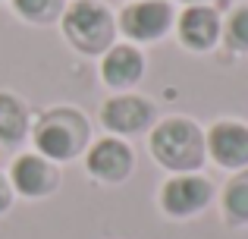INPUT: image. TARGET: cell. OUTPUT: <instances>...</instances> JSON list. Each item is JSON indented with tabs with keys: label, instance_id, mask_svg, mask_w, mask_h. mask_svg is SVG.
Returning a JSON list of instances; mask_svg holds the SVG:
<instances>
[{
	"label": "cell",
	"instance_id": "e0dca14e",
	"mask_svg": "<svg viewBox=\"0 0 248 239\" xmlns=\"http://www.w3.org/2000/svg\"><path fill=\"white\" fill-rule=\"evenodd\" d=\"M182 3H188V6H195V3H211V0H182Z\"/></svg>",
	"mask_w": 248,
	"mask_h": 239
},
{
	"label": "cell",
	"instance_id": "7a4b0ae2",
	"mask_svg": "<svg viewBox=\"0 0 248 239\" xmlns=\"http://www.w3.org/2000/svg\"><path fill=\"white\" fill-rule=\"evenodd\" d=\"M31 142L50 164L76 160L88 148V120L76 107H50L31 126Z\"/></svg>",
	"mask_w": 248,
	"mask_h": 239
},
{
	"label": "cell",
	"instance_id": "7c38bea8",
	"mask_svg": "<svg viewBox=\"0 0 248 239\" xmlns=\"http://www.w3.org/2000/svg\"><path fill=\"white\" fill-rule=\"evenodd\" d=\"M31 132L29 107L22 98H16L13 92H0V142L3 145H22Z\"/></svg>",
	"mask_w": 248,
	"mask_h": 239
},
{
	"label": "cell",
	"instance_id": "4fadbf2b",
	"mask_svg": "<svg viewBox=\"0 0 248 239\" xmlns=\"http://www.w3.org/2000/svg\"><path fill=\"white\" fill-rule=\"evenodd\" d=\"M220 211H223V221L230 227H245L248 223V167L232 173L230 183L223 186Z\"/></svg>",
	"mask_w": 248,
	"mask_h": 239
},
{
	"label": "cell",
	"instance_id": "5b68a950",
	"mask_svg": "<svg viewBox=\"0 0 248 239\" xmlns=\"http://www.w3.org/2000/svg\"><path fill=\"white\" fill-rule=\"evenodd\" d=\"M173 6L167 0H135L116 19V29L129 38V44H151L160 41L173 29Z\"/></svg>",
	"mask_w": 248,
	"mask_h": 239
},
{
	"label": "cell",
	"instance_id": "3957f363",
	"mask_svg": "<svg viewBox=\"0 0 248 239\" xmlns=\"http://www.w3.org/2000/svg\"><path fill=\"white\" fill-rule=\"evenodd\" d=\"M63 35L79 54L97 57L113 48L116 19L101 0H73L63 10Z\"/></svg>",
	"mask_w": 248,
	"mask_h": 239
},
{
	"label": "cell",
	"instance_id": "5bb4252c",
	"mask_svg": "<svg viewBox=\"0 0 248 239\" xmlns=\"http://www.w3.org/2000/svg\"><path fill=\"white\" fill-rule=\"evenodd\" d=\"M13 10L31 25H47L63 16V0H13Z\"/></svg>",
	"mask_w": 248,
	"mask_h": 239
},
{
	"label": "cell",
	"instance_id": "8fae6325",
	"mask_svg": "<svg viewBox=\"0 0 248 239\" xmlns=\"http://www.w3.org/2000/svg\"><path fill=\"white\" fill-rule=\"evenodd\" d=\"M101 79L113 92H129L145 79V54L135 44H113L101 54Z\"/></svg>",
	"mask_w": 248,
	"mask_h": 239
},
{
	"label": "cell",
	"instance_id": "52a82bcc",
	"mask_svg": "<svg viewBox=\"0 0 248 239\" xmlns=\"http://www.w3.org/2000/svg\"><path fill=\"white\" fill-rule=\"evenodd\" d=\"M85 170L97 183H110V186L126 183L135 170V151L116 135L97 139L94 145L85 148Z\"/></svg>",
	"mask_w": 248,
	"mask_h": 239
},
{
	"label": "cell",
	"instance_id": "9a60e30c",
	"mask_svg": "<svg viewBox=\"0 0 248 239\" xmlns=\"http://www.w3.org/2000/svg\"><path fill=\"white\" fill-rule=\"evenodd\" d=\"M223 38H226V48L236 50V54H248V3L236 6L230 13L223 25Z\"/></svg>",
	"mask_w": 248,
	"mask_h": 239
},
{
	"label": "cell",
	"instance_id": "6da1fadb",
	"mask_svg": "<svg viewBox=\"0 0 248 239\" xmlns=\"http://www.w3.org/2000/svg\"><path fill=\"white\" fill-rule=\"evenodd\" d=\"M148 151L170 173H198L207 158L204 132L188 117H170L154 123L148 135Z\"/></svg>",
	"mask_w": 248,
	"mask_h": 239
},
{
	"label": "cell",
	"instance_id": "8992f818",
	"mask_svg": "<svg viewBox=\"0 0 248 239\" xmlns=\"http://www.w3.org/2000/svg\"><path fill=\"white\" fill-rule=\"evenodd\" d=\"M154 104L141 95L132 92H120L116 98H107L101 107V126L107 129L116 139H126V135H141L145 129L154 126Z\"/></svg>",
	"mask_w": 248,
	"mask_h": 239
},
{
	"label": "cell",
	"instance_id": "ba28073f",
	"mask_svg": "<svg viewBox=\"0 0 248 239\" xmlns=\"http://www.w3.org/2000/svg\"><path fill=\"white\" fill-rule=\"evenodd\" d=\"M207 158L223 170L248 167V126L242 120H217L204 135Z\"/></svg>",
	"mask_w": 248,
	"mask_h": 239
},
{
	"label": "cell",
	"instance_id": "277c9868",
	"mask_svg": "<svg viewBox=\"0 0 248 239\" xmlns=\"http://www.w3.org/2000/svg\"><path fill=\"white\" fill-rule=\"evenodd\" d=\"M160 211L173 221H188L201 214L214 198V183L201 173H176L160 186Z\"/></svg>",
	"mask_w": 248,
	"mask_h": 239
},
{
	"label": "cell",
	"instance_id": "9c48e42d",
	"mask_svg": "<svg viewBox=\"0 0 248 239\" xmlns=\"http://www.w3.org/2000/svg\"><path fill=\"white\" fill-rule=\"evenodd\" d=\"M223 35V22L220 13L207 3L186 6L176 19V38L186 50H211Z\"/></svg>",
	"mask_w": 248,
	"mask_h": 239
},
{
	"label": "cell",
	"instance_id": "2e32d148",
	"mask_svg": "<svg viewBox=\"0 0 248 239\" xmlns=\"http://www.w3.org/2000/svg\"><path fill=\"white\" fill-rule=\"evenodd\" d=\"M10 205H13V186H10V179L0 173V214H6Z\"/></svg>",
	"mask_w": 248,
	"mask_h": 239
},
{
	"label": "cell",
	"instance_id": "30bf717a",
	"mask_svg": "<svg viewBox=\"0 0 248 239\" xmlns=\"http://www.w3.org/2000/svg\"><path fill=\"white\" fill-rule=\"evenodd\" d=\"M10 186L13 192H19L22 198H44L57 189L60 183V173L41 154H19L10 167Z\"/></svg>",
	"mask_w": 248,
	"mask_h": 239
}]
</instances>
